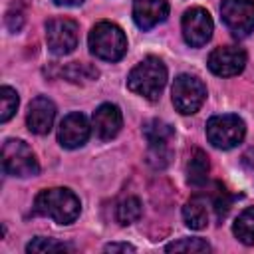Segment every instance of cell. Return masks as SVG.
<instances>
[{
  "mask_svg": "<svg viewBox=\"0 0 254 254\" xmlns=\"http://www.w3.org/2000/svg\"><path fill=\"white\" fill-rule=\"evenodd\" d=\"M143 135L149 143V161L155 167H165L171 157L169 143L175 137L173 127L161 119H151L143 125Z\"/></svg>",
  "mask_w": 254,
  "mask_h": 254,
  "instance_id": "7",
  "label": "cell"
},
{
  "mask_svg": "<svg viewBox=\"0 0 254 254\" xmlns=\"http://www.w3.org/2000/svg\"><path fill=\"white\" fill-rule=\"evenodd\" d=\"M105 252H135V246L131 244H119V242H111L105 246Z\"/></svg>",
  "mask_w": 254,
  "mask_h": 254,
  "instance_id": "26",
  "label": "cell"
},
{
  "mask_svg": "<svg viewBox=\"0 0 254 254\" xmlns=\"http://www.w3.org/2000/svg\"><path fill=\"white\" fill-rule=\"evenodd\" d=\"M89 50L99 60L117 62L127 52V38L117 24L99 22L89 32Z\"/></svg>",
  "mask_w": 254,
  "mask_h": 254,
  "instance_id": "3",
  "label": "cell"
},
{
  "mask_svg": "<svg viewBox=\"0 0 254 254\" xmlns=\"http://www.w3.org/2000/svg\"><path fill=\"white\" fill-rule=\"evenodd\" d=\"M62 250H71V246L64 244V242H56L52 238H34L28 246H26V252H62Z\"/></svg>",
  "mask_w": 254,
  "mask_h": 254,
  "instance_id": "23",
  "label": "cell"
},
{
  "mask_svg": "<svg viewBox=\"0 0 254 254\" xmlns=\"http://www.w3.org/2000/svg\"><path fill=\"white\" fill-rule=\"evenodd\" d=\"M183 218L185 224L192 230H202L208 224V208L206 200L202 196H192L185 206H183Z\"/></svg>",
  "mask_w": 254,
  "mask_h": 254,
  "instance_id": "16",
  "label": "cell"
},
{
  "mask_svg": "<svg viewBox=\"0 0 254 254\" xmlns=\"http://www.w3.org/2000/svg\"><path fill=\"white\" fill-rule=\"evenodd\" d=\"M165 83H167V67L155 56H147L143 62H139L127 77V87L149 101H155L161 95Z\"/></svg>",
  "mask_w": 254,
  "mask_h": 254,
  "instance_id": "2",
  "label": "cell"
},
{
  "mask_svg": "<svg viewBox=\"0 0 254 254\" xmlns=\"http://www.w3.org/2000/svg\"><path fill=\"white\" fill-rule=\"evenodd\" d=\"M141 212H143L141 200L137 196H127V198H123L119 202L115 216H117V222L119 224L127 226V224H133L135 220H139L141 218Z\"/></svg>",
  "mask_w": 254,
  "mask_h": 254,
  "instance_id": "19",
  "label": "cell"
},
{
  "mask_svg": "<svg viewBox=\"0 0 254 254\" xmlns=\"http://www.w3.org/2000/svg\"><path fill=\"white\" fill-rule=\"evenodd\" d=\"M220 14L222 22L236 38L254 32V0H222Z\"/></svg>",
  "mask_w": 254,
  "mask_h": 254,
  "instance_id": "8",
  "label": "cell"
},
{
  "mask_svg": "<svg viewBox=\"0 0 254 254\" xmlns=\"http://www.w3.org/2000/svg\"><path fill=\"white\" fill-rule=\"evenodd\" d=\"M246 125L238 115H214L206 121V137L216 149H232L242 143Z\"/></svg>",
  "mask_w": 254,
  "mask_h": 254,
  "instance_id": "5",
  "label": "cell"
},
{
  "mask_svg": "<svg viewBox=\"0 0 254 254\" xmlns=\"http://www.w3.org/2000/svg\"><path fill=\"white\" fill-rule=\"evenodd\" d=\"M206 99V87L204 83L190 75L181 73L173 83V105L183 115H192L200 109V105Z\"/></svg>",
  "mask_w": 254,
  "mask_h": 254,
  "instance_id": "6",
  "label": "cell"
},
{
  "mask_svg": "<svg viewBox=\"0 0 254 254\" xmlns=\"http://www.w3.org/2000/svg\"><path fill=\"white\" fill-rule=\"evenodd\" d=\"M89 139V123L81 113H69L58 127V141L65 149H77Z\"/></svg>",
  "mask_w": 254,
  "mask_h": 254,
  "instance_id": "12",
  "label": "cell"
},
{
  "mask_svg": "<svg viewBox=\"0 0 254 254\" xmlns=\"http://www.w3.org/2000/svg\"><path fill=\"white\" fill-rule=\"evenodd\" d=\"M208 171H210V163L204 151L194 149L190 155V161L187 165V181L192 187H202L208 179Z\"/></svg>",
  "mask_w": 254,
  "mask_h": 254,
  "instance_id": "17",
  "label": "cell"
},
{
  "mask_svg": "<svg viewBox=\"0 0 254 254\" xmlns=\"http://www.w3.org/2000/svg\"><path fill=\"white\" fill-rule=\"evenodd\" d=\"M183 38L190 48H200L212 38V18L204 8H190L183 14Z\"/></svg>",
  "mask_w": 254,
  "mask_h": 254,
  "instance_id": "10",
  "label": "cell"
},
{
  "mask_svg": "<svg viewBox=\"0 0 254 254\" xmlns=\"http://www.w3.org/2000/svg\"><path fill=\"white\" fill-rule=\"evenodd\" d=\"M169 16L167 0H133V20L141 30H151Z\"/></svg>",
  "mask_w": 254,
  "mask_h": 254,
  "instance_id": "13",
  "label": "cell"
},
{
  "mask_svg": "<svg viewBox=\"0 0 254 254\" xmlns=\"http://www.w3.org/2000/svg\"><path fill=\"white\" fill-rule=\"evenodd\" d=\"M244 65H246V52L238 46H222L208 56V69L220 77L238 75L244 69Z\"/></svg>",
  "mask_w": 254,
  "mask_h": 254,
  "instance_id": "11",
  "label": "cell"
},
{
  "mask_svg": "<svg viewBox=\"0 0 254 254\" xmlns=\"http://www.w3.org/2000/svg\"><path fill=\"white\" fill-rule=\"evenodd\" d=\"M167 252H208L210 246L202 238H183L177 242L167 244Z\"/></svg>",
  "mask_w": 254,
  "mask_h": 254,
  "instance_id": "22",
  "label": "cell"
},
{
  "mask_svg": "<svg viewBox=\"0 0 254 254\" xmlns=\"http://www.w3.org/2000/svg\"><path fill=\"white\" fill-rule=\"evenodd\" d=\"M121 125H123V117H121V111H119L117 105L103 103V105H99L95 109V113H93V129H95V135L101 141L113 139L121 131Z\"/></svg>",
  "mask_w": 254,
  "mask_h": 254,
  "instance_id": "15",
  "label": "cell"
},
{
  "mask_svg": "<svg viewBox=\"0 0 254 254\" xmlns=\"http://www.w3.org/2000/svg\"><path fill=\"white\" fill-rule=\"evenodd\" d=\"M16 109H18V93L12 87L4 85L0 89V121L6 123L16 113Z\"/></svg>",
  "mask_w": 254,
  "mask_h": 254,
  "instance_id": "21",
  "label": "cell"
},
{
  "mask_svg": "<svg viewBox=\"0 0 254 254\" xmlns=\"http://www.w3.org/2000/svg\"><path fill=\"white\" fill-rule=\"evenodd\" d=\"M64 75L73 81V83H83V81H93L99 71L93 67V65H87V64H69L65 69H64Z\"/></svg>",
  "mask_w": 254,
  "mask_h": 254,
  "instance_id": "20",
  "label": "cell"
},
{
  "mask_svg": "<svg viewBox=\"0 0 254 254\" xmlns=\"http://www.w3.org/2000/svg\"><path fill=\"white\" fill-rule=\"evenodd\" d=\"M46 42L56 56L71 54L77 46V24L69 18H52L46 24Z\"/></svg>",
  "mask_w": 254,
  "mask_h": 254,
  "instance_id": "9",
  "label": "cell"
},
{
  "mask_svg": "<svg viewBox=\"0 0 254 254\" xmlns=\"http://www.w3.org/2000/svg\"><path fill=\"white\" fill-rule=\"evenodd\" d=\"M228 208H230V196H228L224 190H220V192L214 196V210H216V216H218V218H224L226 212H228Z\"/></svg>",
  "mask_w": 254,
  "mask_h": 254,
  "instance_id": "25",
  "label": "cell"
},
{
  "mask_svg": "<svg viewBox=\"0 0 254 254\" xmlns=\"http://www.w3.org/2000/svg\"><path fill=\"white\" fill-rule=\"evenodd\" d=\"M36 214L48 216L58 224H71L81 210L79 198L69 189H46L42 190L34 200Z\"/></svg>",
  "mask_w": 254,
  "mask_h": 254,
  "instance_id": "1",
  "label": "cell"
},
{
  "mask_svg": "<svg viewBox=\"0 0 254 254\" xmlns=\"http://www.w3.org/2000/svg\"><path fill=\"white\" fill-rule=\"evenodd\" d=\"M54 119H56V105L48 97H36L30 103L28 115H26V125L32 133H36V135L50 133Z\"/></svg>",
  "mask_w": 254,
  "mask_h": 254,
  "instance_id": "14",
  "label": "cell"
},
{
  "mask_svg": "<svg viewBox=\"0 0 254 254\" xmlns=\"http://www.w3.org/2000/svg\"><path fill=\"white\" fill-rule=\"evenodd\" d=\"M83 0H54V4L58 6H79Z\"/></svg>",
  "mask_w": 254,
  "mask_h": 254,
  "instance_id": "27",
  "label": "cell"
},
{
  "mask_svg": "<svg viewBox=\"0 0 254 254\" xmlns=\"http://www.w3.org/2000/svg\"><path fill=\"white\" fill-rule=\"evenodd\" d=\"M24 20H26L24 10H22V6L16 2V4L8 10V14H6V24H8V28H10L12 32H18V30L24 26Z\"/></svg>",
  "mask_w": 254,
  "mask_h": 254,
  "instance_id": "24",
  "label": "cell"
},
{
  "mask_svg": "<svg viewBox=\"0 0 254 254\" xmlns=\"http://www.w3.org/2000/svg\"><path fill=\"white\" fill-rule=\"evenodd\" d=\"M2 167L12 177H34L40 171L36 155L20 139H6L2 145Z\"/></svg>",
  "mask_w": 254,
  "mask_h": 254,
  "instance_id": "4",
  "label": "cell"
},
{
  "mask_svg": "<svg viewBox=\"0 0 254 254\" xmlns=\"http://www.w3.org/2000/svg\"><path fill=\"white\" fill-rule=\"evenodd\" d=\"M232 232L242 244H254V206H248L238 214V218L232 224Z\"/></svg>",
  "mask_w": 254,
  "mask_h": 254,
  "instance_id": "18",
  "label": "cell"
}]
</instances>
